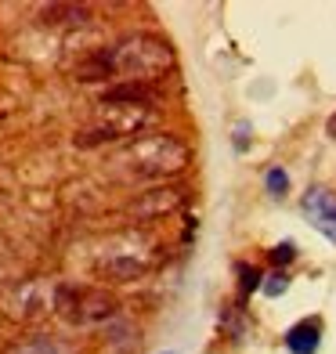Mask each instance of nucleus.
Masks as SVG:
<instances>
[{
  "instance_id": "nucleus-13",
  "label": "nucleus",
  "mask_w": 336,
  "mask_h": 354,
  "mask_svg": "<svg viewBox=\"0 0 336 354\" xmlns=\"http://www.w3.org/2000/svg\"><path fill=\"white\" fill-rule=\"evenodd\" d=\"M329 138H336V116L329 120Z\"/></svg>"
},
{
  "instance_id": "nucleus-8",
  "label": "nucleus",
  "mask_w": 336,
  "mask_h": 354,
  "mask_svg": "<svg viewBox=\"0 0 336 354\" xmlns=\"http://www.w3.org/2000/svg\"><path fill=\"white\" fill-rule=\"evenodd\" d=\"M102 271H105L109 279H116V282H131V279H138L141 271H145V264H141V261H131V257H123V261L102 264Z\"/></svg>"
},
{
  "instance_id": "nucleus-5",
  "label": "nucleus",
  "mask_w": 336,
  "mask_h": 354,
  "mask_svg": "<svg viewBox=\"0 0 336 354\" xmlns=\"http://www.w3.org/2000/svg\"><path fill=\"white\" fill-rule=\"evenodd\" d=\"M318 344H322V322L318 318H304L286 333V347H290L293 354H315Z\"/></svg>"
},
{
  "instance_id": "nucleus-11",
  "label": "nucleus",
  "mask_w": 336,
  "mask_h": 354,
  "mask_svg": "<svg viewBox=\"0 0 336 354\" xmlns=\"http://www.w3.org/2000/svg\"><path fill=\"white\" fill-rule=\"evenodd\" d=\"M261 286H264L268 297H282L286 289H290V275H286V271H275V275H268V282H261Z\"/></svg>"
},
{
  "instance_id": "nucleus-10",
  "label": "nucleus",
  "mask_w": 336,
  "mask_h": 354,
  "mask_svg": "<svg viewBox=\"0 0 336 354\" xmlns=\"http://www.w3.org/2000/svg\"><path fill=\"white\" fill-rule=\"evenodd\" d=\"M264 185H268L271 196H286V188H290V174L279 170V167H271V170H268V177H264Z\"/></svg>"
},
{
  "instance_id": "nucleus-9",
  "label": "nucleus",
  "mask_w": 336,
  "mask_h": 354,
  "mask_svg": "<svg viewBox=\"0 0 336 354\" xmlns=\"http://www.w3.org/2000/svg\"><path fill=\"white\" fill-rule=\"evenodd\" d=\"M261 268H253V264H239V297H246L253 293V289H261Z\"/></svg>"
},
{
  "instance_id": "nucleus-3",
  "label": "nucleus",
  "mask_w": 336,
  "mask_h": 354,
  "mask_svg": "<svg viewBox=\"0 0 336 354\" xmlns=\"http://www.w3.org/2000/svg\"><path fill=\"white\" fill-rule=\"evenodd\" d=\"M304 217L311 221L315 232H322L329 243L336 246V196L326 188H311L304 196Z\"/></svg>"
},
{
  "instance_id": "nucleus-7",
  "label": "nucleus",
  "mask_w": 336,
  "mask_h": 354,
  "mask_svg": "<svg viewBox=\"0 0 336 354\" xmlns=\"http://www.w3.org/2000/svg\"><path fill=\"white\" fill-rule=\"evenodd\" d=\"M4 354H69V347L58 344V340H51V336H29V340L11 344Z\"/></svg>"
},
{
  "instance_id": "nucleus-1",
  "label": "nucleus",
  "mask_w": 336,
  "mask_h": 354,
  "mask_svg": "<svg viewBox=\"0 0 336 354\" xmlns=\"http://www.w3.org/2000/svg\"><path fill=\"white\" fill-rule=\"evenodd\" d=\"M105 76H127V84H145V80L163 76L174 66V51L167 47V40H159L152 33H134L120 40L116 47L98 55Z\"/></svg>"
},
{
  "instance_id": "nucleus-6",
  "label": "nucleus",
  "mask_w": 336,
  "mask_h": 354,
  "mask_svg": "<svg viewBox=\"0 0 336 354\" xmlns=\"http://www.w3.org/2000/svg\"><path fill=\"white\" fill-rule=\"evenodd\" d=\"M102 102L105 105H149V102H156V91L149 84H120V87L105 91Z\"/></svg>"
},
{
  "instance_id": "nucleus-4",
  "label": "nucleus",
  "mask_w": 336,
  "mask_h": 354,
  "mask_svg": "<svg viewBox=\"0 0 336 354\" xmlns=\"http://www.w3.org/2000/svg\"><path fill=\"white\" fill-rule=\"evenodd\" d=\"M181 203H185V188H178V185H167V188L141 192V196L131 203V214H134V217H141V221H152V217L174 214Z\"/></svg>"
},
{
  "instance_id": "nucleus-2",
  "label": "nucleus",
  "mask_w": 336,
  "mask_h": 354,
  "mask_svg": "<svg viewBox=\"0 0 336 354\" xmlns=\"http://www.w3.org/2000/svg\"><path fill=\"white\" fill-rule=\"evenodd\" d=\"M55 308L58 315L73 322V326H98V322L116 315V297L105 289H91V286H62L55 293Z\"/></svg>"
},
{
  "instance_id": "nucleus-12",
  "label": "nucleus",
  "mask_w": 336,
  "mask_h": 354,
  "mask_svg": "<svg viewBox=\"0 0 336 354\" xmlns=\"http://www.w3.org/2000/svg\"><path fill=\"white\" fill-rule=\"evenodd\" d=\"M293 257H297V246L293 243H282V246L271 250V261H275V264H290Z\"/></svg>"
}]
</instances>
